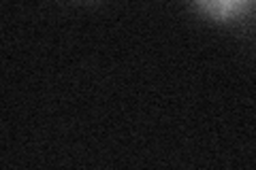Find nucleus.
I'll return each mask as SVG.
<instances>
[{"mask_svg": "<svg viewBox=\"0 0 256 170\" xmlns=\"http://www.w3.org/2000/svg\"><path fill=\"white\" fill-rule=\"evenodd\" d=\"M201 17L220 26L246 30L256 26V2L252 0H201L190 6Z\"/></svg>", "mask_w": 256, "mask_h": 170, "instance_id": "f257e3e1", "label": "nucleus"}]
</instances>
